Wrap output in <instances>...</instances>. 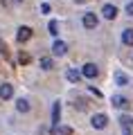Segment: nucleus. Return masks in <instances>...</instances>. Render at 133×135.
<instances>
[{"label":"nucleus","mask_w":133,"mask_h":135,"mask_svg":"<svg viewBox=\"0 0 133 135\" xmlns=\"http://www.w3.org/2000/svg\"><path fill=\"white\" fill-rule=\"evenodd\" d=\"M115 81H117V86H126L129 83V77L124 72H115Z\"/></svg>","instance_id":"nucleus-14"},{"label":"nucleus","mask_w":133,"mask_h":135,"mask_svg":"<svg viewBox=\"0 0 133 135\" xmlns=\"http://www.w3.org/2000/svg\"><path fill=\"white\" fill-rule=\"evenodd\" d=\"M102 14H104V18L113 20L115 16H117V7H115V5H104V9H102Z\"/></svg>","instance_id":"nucleus-6"},{"label":"nucleus","mask_w":133,"mask_h":135,"mask_svg":"<svg viewBox=\"0 0 133 135\" xmlns=\"http://www.w3.org/2000/svg\"><path fill=\"white\" fill-rule=\"evenodd\" d=\"M66 52H68V45L63 43V41H54V43H52V54H57V56H63Z\"/></svg>","instance_id":"nucleus-5"},{"label":"nucleus","mask_w":133,"mask_h":135,"mask_svg":"<svg viewBox=\"0 0 133 135\" xmlns=\"http://www.w3.org/2000/svg\"><path fill=\"white\" fill-rule=\"evenodd\" d=\"M11 95H14L11 83H2V86H0V99H11Z\"/></svg>","instance_id":"nucleus-7"},{"label":"nucleus","mask_w":133,"mask_h":135,"mask_svg":"<svg viewBox=\"0 0 133 135\" xmlns=\"http://www.w3.org/2000/svg\"><path fill=\"white\" fill-rule=\"evenodd\" d=\"M57 131H59L61 135H70V133H72V128H70V126H61V128H57Z\"/></svg>","instance_id":"nucleus-17"},{"label":"nucleus","mask_w":133,"mask_h":135,"mask_svg":"<svg viewBox=\"0 0 133 135\" xmlns=\"http://www.w3.org/2000/svg\"><path fill=\"white\" fill-rule=\"evenodd\" d=\"M18 61H20V63H27V61H29V56H27V54H20Z\"/></svg>","instance_id":"nucleus-19"},{"label":"nucleus","mask_w":133,"mask_h":135,"mask_svg":"<svg viewBox=\"0 0 133 135\" xmlns=\"http://www.w3.org/2000/svg\"><path fill=\"white\" fill-rule=\"evenodd\" d=\"M124 135H133V133H131V131H124Z\"/></svg>","instance_id":"nucleus-22"},{"label":"nucleus","mask_w":133,"mask_h":135,"mask_svg":"<svg viewBox=\"0 0 133 135\" xmlns=\"http://www.w3.org/2000/svg\"><path fill=\"white\" fill-rule=\"evenodd\" d=\"M90 124H93V128H106V124H108V117H106L104 113H97V115H93Z\"/></svg>","instance_id":"nucleus-1"},{"label":"nucleus","mask_w":133,"mask_h":135,"mask_svg":"<svg viewBox=\"0 0 133 135\" xmlns=\"http://www.w3.org/2000/svg\"><path fill=\"white\" fill-rule=\"evenodd\" d=\"M122 43H124V45H129V47L133 45V29H131V27L122 32Z\"/></svg>","instance_id":"nucleus-10"},{"label":"nucleus","mask_w":133,"mask_h":135,"mask_svg":"<svg viewBox=\"0 0 133 135\" xmlns=\"http://www.w3.org/2000/svg\"><path fill=\"white\" fill-rule=\"evenodd\" d=\"M48 32L52 34V36H57V34H59V23H57V20H50V25H48Z\"/></svg>","instance_id":"nucleus-15"},{"label":"nucleus","mask_w":133,"mask_h":135,"mask_svg":"<svg viewBox=\"0 0 133 135\" xmlns=\"http://www.w3.org/2000/svg\"><path fill=\"white\" fill-rule=\"evenodd\" d=\"M41 68H43V70H52V59H50V56H43L41 59Z\"/></svg>","instance_id":"nucleus-16"},{"label":"nucleus","mask_w":133,"mask_h":135,"mask_svg":"<svg viewBox=\"0 0 133 135\" xmlns=\"http://www.w3.org/2000/svg\"><path fill=\"white\" fill-rule=\"evenodd\" d=\"M16 108H18V113H27L29 110V101L27 99H18L16 101Z\"/></svg>","instance_id":"nucleus-13"},{"label":"nucleus","mask_w":133,"mask_h":135,"mask_svg":"<svg viewBox=\"0 0 133 135\" xmlns=\"http://www.w3.org/2000/svg\"><path fill=\"white\" fill-rule=\"evenodd\" d=\"M29 36H32V29H29V27H20V29H18V34H16L18 43H25V41H29Z\"/></svg>","instance_id":"nucleus-8"},{"label":"nucleus","mask_w":133,"mask_h":135,"mask_svg":"<svg viewBox=\"0 0 133 135\" xmlns=\"http://www.w3.org/2000/svg\"><path fill=\"white\" fill-rule=\"evenodd\" d=\"M66 79H68V81H72V83H77L81 79V72H77V70H72V68H70V70L66 72Z\"/></svg>","instance_id":"nucleus-11"},{"label":"nucleus","mask_w":133,"mask_h":135,"mask_svg":"<svg viewBox=\"0 0 133 135\" xmlns=\"http://www.w3.org/2000/svg\"><path fill=\"white\" fill-rule=\"evenodd\" d=\"M41 14H50V5H41Z\"/></svg>","instance_id":"nucleus-18"},{"label":"nucleus","mask_w":133,"mask_h":135,"mask_svg":"<svg viewBox=\"0 0 133 135\" xmlns=\"http://www.w3.org/2000/svg\"><path fill=\"white\" fill-rule=\"evenodd\" d=\"M59 117H61V104L54 101V106H52V131L54 133H57V128H59Z\"/></svg>","instance_id":"nucleus-4"},{"label":"nucleus","mask_w":133,"mask_h":135,"mask_svg":"<svg viewBox=\"0 0 133 135\" xmlns=\"http://www.w3.org/2000/svg\"><path fill=\"white\" fill-rule=\"evenodd\" d=\"M81 74H84L86 79H95L97 74H99V70H97V65H95V63H86V65L81 68Z\"/></svg>","instance_id":"nucleus-2"},{"label":"nucleus","mask_w":133,"mask_h":135,"mask_svg":"<svg viewBox=\"0 0 133 135\" xmlns=\"http://www.w3.org/2000/svg\"><path fill=\"white\" fill-rule=\"evenodd\" d=\"M126 14L133 16V2H129V5H126Z\"/></svg>","instance_id":"nucleus-20"},{"label":"nucleus","mask_w":133,"mask_h":135,"mask_svg":"<svg viewBox=\"0 0 133 135\" xmlns=\"http://www.w3.org/2000/svg\"><path fill=\"white\" fill-rule=\"evenodd\" d=\"M120 124L124 126V131H131V128H133V117H129V115H122V117H120Z\"/></svg>","instance_id":"nucleus-12"},{"label":"nucleus","mask_w":133,"mask_h":135,"mask_svg":"<svg viewBox=\"0 0 133 135\" xmlns=\"http://www.w3.org/2000/svg\"><path fill=\"white\" fill-rule=\"evenodd\" d=\"M81 23H84V27H86V29H95V27H97V16L93 14V11H86Z\"/></svg>","instance_id":"nucleus-3"},{"label":"nucleus","mask_w":133,"mask_h":135,"mask_svg":"<svg viewBox=\"0 0 133 135\" xmlns=\"http://www.w3.org/2000/svg\"><path fill=\"white\" fill-rule=\"evenodd\" d=\"M111 101H113L115 108H126V106H129V99H126V97H122V95H115Z\"/></svg>","instance_id":"nucleus-9"},{"label":"nucleus","mask_w":133,"mask_h":135,"mask_svg":"<svg viewBox=\"0 0 133 135\" xmlns=\"http://www.w3.org/2000/svg\"><path fill=\"white\" fill-rule=\"evenodd\" d=\"M0 52H2V54H7V50H5V45H2V41H0Z\"/></svg>","instance_id":"nucleus-21"}]
</instances>
